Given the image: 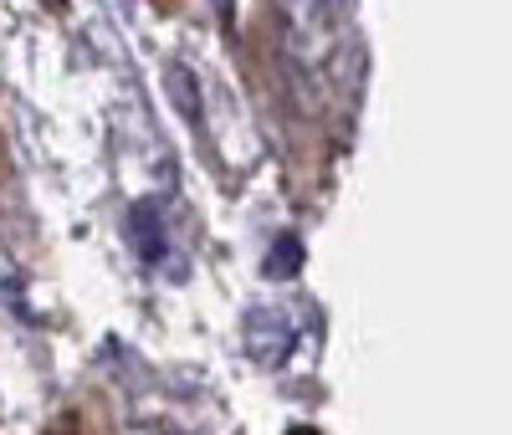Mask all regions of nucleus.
I'll list each match as a JSON object with an SVG mask.
<instances>
[{
  "label": "nucleus",
  "instance_id": "1",
  "mask_svg": "<svg viewBox=\"0 0 512 435\" xmlns=\"http://www.w3.org/2000/svg\"><path fill=\"white\" fill-rule=\"evenodd\" d=\"M277 31L303 103H323L338 62V0H277Z\"/></svg>",
  "mask_w": 512,
  "mask_h": 435
}]
</instances>
